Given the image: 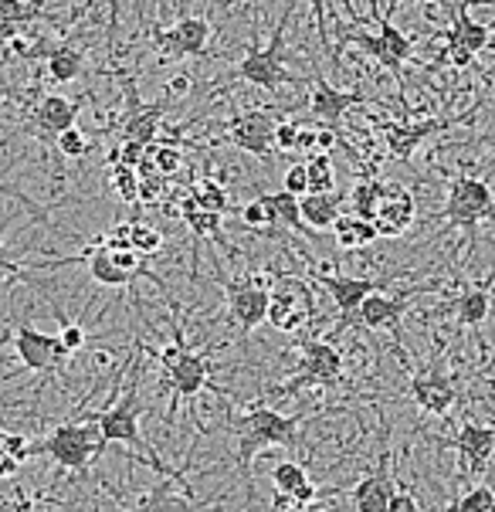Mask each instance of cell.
<instances>
[{
	"mask_svg": "<svg viewBox=\"0 0 495 512\" xmlns=\"http://www.w3.org/2000/svg\"><path fill=\"white\" fill-rule=\"evenodd\" d=\"M411 397L424 414H448L458 401V390L451 384L445 360H434L411 377Z\"/></svg>",
	"mask_w": 495,
	"mask_h": 512,
	"instance_id": "obj_12",
	"label": "cell"
},
{
	"mask_svg": "<svg viewBox=\"0 0 495 512\" xmlns=\"http://www.w3.org/2000/svg\"><path fill=\"white\" fill-rule=\"evenodd\" d=\"M156 360L163 363V370H167V380H170V387H173V404H170V418H173L180 401H194V397L207 387V370H211V367H207L204 353L190 350L180 329H173V346H167V350L156 353Z\"/></svg>",
	"mask_w": 495,
	"mask_h": 512,
	"instance_id": "obj_4",
	"label": "cell"
},
{
	"mask_svg": "<svg viewBox=\"0 0 495 512\" xmlns=\"http://www.w3.org/2000/svg\"><path fill=\"white\" fill-rule=\"evenodd\" d=\"M109 180H112V187H116L119 201H126V204L140 201V170H136V167L119 163V160L109 163Z\"/></svg>",
	"mask_w": 495,
	"mask_h": 512,
	"instance_id": "obj_34",
	"label": "cell"
},
{
	"mask_svg": "<svg viewBox=\"0 0 495 512\" xmlns=\"http://www.w3.org/2000/svg\"><path fill=\"white\" fill-rule=\"evenodd\" d=\"M363 99H367L363 92H356V89L340 92V89H333V85L319 78V82H316V92L309 95V112L319 119V123H326L329 129H340L343 116H346V109L360 106Z\"/></svg>",
	"mask_w": 495,
	"mask_h": 512,
	"instance_id": "obj_20",
	"label": "cell"
},
{
	"mask_svg": "<svg viewBox=\"0 0 495 512\" xmlns=\"http://www.w3.org/2000/svg\"><path fill=\"white\" fill-rule=\"evenodd\" d=\"M133 251H140L143 258H153L163 251V231H156L153 224H140L133 221V238H129Z\"/></svg>",
	"mask_w": 495,
	"mask_h": 512,
	"instance_id": "obj_36",
	"label": "cell"
},
{
	"mask_svg": "<svg viewBox=\"0 0 495 512\" xmlns=\"http://www.w3.org/2000/svg\"><path fill=\"white\" fill-rule=\"evenodd\" d=\"M492 45V31L465 14V7H451V28L445 31V51L438 62H451L455 68H468L475 55Z\"/></svg>",
	"mask_w": 495,
	"mask_h": 512,
	"instance_id": "obj_7",
	"label": "cell"
},
{
	"mask_svg": "<svg viewBox=\"0 0 495 512\" xmlns=\"http://www.w3.org/2000/svg\"><path fill=\"white\" fill-rule=\"evenodd\" d=\"M309 312H312V302L302 289H275L272 299H268L265 323H272L279 333H299V329L306 326Z\"/></svg>",
	"mask_w": 495,
	"mask_h": 512,
	"instance_id": "obj_17",
	"label": "cell"
},
{
	"mask_svg": "<svg viewBox=\"0 0 495 512\" xmlns=\"http://www.w3.org/2000/svg\"><path fill=\"white\" fill-rule=\"evenodd\" d=\"M14 350H17V357H21L24 370H38V373H45V377L55 373L68 357H72L58 336L38 333V329L28 323L14 326Z\"/></svg>",
	"mask_w": 495,
	"mask_h": 512,
	"instance_id": "obj_10",
	"label": "cell"
},
{
	"mask_svg": "<svg viewBox=\"0 0 495 512\" xmlns=\"http://www.w3.org/2000/svg\"><path fill=\"white\" fill-rule=\"evenodd\" d=\"M228 302L234 312V323L241 329H255L268 319V299H272V279L268 275H245V279H228Z\"/></svg>",
	"mask_w": 495,
	"mask_h": 512,
	"instance_id": "obj_8",
	"label": "cell"
},
{
	"mask_svg": "<svg viewBox=\"0 0 495 512\" xmlns=\"http://www.w3.org/2000/svg\"><path fill=\"white\" fill-rule=\"evenodd\" d=\"M0 445L11 451V455H14L21 465L34 455V441H31V438H24V435H14V431H4V435H0Z\"/></svg>",
	"mask_w": 495,
	"mask_h": 512,
	"instance_id": "obj_42",
	"label": "cell"
},
{
	"mask_svg": "<svg viewBox=\"0 0 495 512\" xmlns=\"http://www.w3.org/2000/svg\"><path fill=\"white\" fill-rule=\"evenodd\" d=\"M109 17H112V31L119 28V0H109Z\"/></svg>",
	"mask_w": 495,
	"mask_h": 512,
	"instance_id": "obj_55",
	"label": "cell"
},
{
	"mask_svg": "<svg viewBox=\"0 0 495 512\" xmlns=\"http://www.w3.org/2000/svg\"><path fill=\"white\" fill-rule=\"evenodd\" d=\"M136 394H140V370L129 363V380L123 387V397H119L112 407H106V411L95 414V421H99V428H102V438H106L109 445H112V441H119V445H129V448L143 451L146 465H153L160 475H170L167 468L156 462V455L146 451V441L140 435V418H136Z\"/></svg>",
	"mask_w": 495,
	"mask_h": 512,
	"instance_id": "obj_3",
	"label": "cell"
},
{
	"mask_svg": "<svg viewBox=\"0 0 495 512\" xmlns=\"http://www.w3.org/2000/svg\"><path fill=\"white\" fill-rule=\"evenodd\" d=\"M306 479H309L306 468L295 465V462H279L272 468V485H275V492H282V496H292Z\"/></svg>",
	"mask_w": 495,
	"mask_h": 512,
	"instance_id": "obj_37",
	"label": "cell"
},
{
	"mask_svg": "<svg viewBox=\"0 0 495 512\" xmlns=\"http://www.w3.org/2000/svg\"><path fill=\"white\" fill-rule=\"evenodd\" d=\"M275 116L265 109H248L241 116L231 119L228 129V143H234L238 150H245L251 156H258L262 163H272L275 153Z\"/></svg>",
	"mask_w": 495,
	"mask_h": 512,
	"instance_id": "obj_11",
	"label": "cell"
},
{
	"mask_svg": "<svg viewBox=\"0 0 495 512\" xmlns=\"http://www.w3.org/2000/svg\"><path fill=\"white\" fill-rule=\"evenodd\" d=\"M85 72V55L75 45H58L48 51V75L55 82H75Z\"/></svg>",
	"mask_w": 495,
	"mask_h": 512,
	"instance_id": "obj_29",
	"label": "cell"
},
{
	"mask_svg": "<svg viewBox=\"0 0 495 512\" xmlns=\"http://www.w3.org/2000/svg\"><path fill=\"white\" fill-rule=\"evenodd\" d=\"M156 45H160L163 58H197L204 55L207 48V38H211V24H207V17H180L177 24H173L170 31H153Z\"/></svg>",
	"mask_w": 495,
	"mask_h": 512,
	"instance_id": "obj_13",
	"label": "cell"
},
{
	"mask_svg": "<svg viewBox=\"0 0 495 512\" xmlns=\"http://www.w3.org/2000/svg\"><path fill=\"white\" fill-rule=\"evenodd\" d=\"M312 7V17H316V38L323 51H329V31H326V0H306Z\"/></svg>",
	"mask_w": 495,
	"mask_h": 512,
	"instance_id": "obj_46",
	"label": "cell"
},
{
	"mask_svg": "<svg viewBox=\"0 0 495 512\" xmlns=\"http://www.w3.org/2000/svg\"><path fill=\"white\" fill-rule=\"evenodd\" d=\"M448 512H495V492L489 485H475Z\"/></svg>",
	"mask_w": 495,
	"mask_h": 512,
	"instance_id": "obj_38",
	"label": "cell"
},
{
	"mask_svg": "<svg viewBox=\"0 0 495 512\" xmlns=\"http://www.w3.org/2000/svg\"><path fill=\"white\" fill-rule=\"evenodd\" d=\"M397 275H384V279H353V275H326L323 279V289L333 295L336 309H340V329L350 326V316L356 312L363 299L370 292H377L380 285H390Z\"/></svg>",
	"mask_w": 495,
	"mask_h": 512,
	"instance_id": "obj_16",
	"label": "cell"
},
{
	"mask_svg": "<svg viewBox=\"0 0 495 512\" xmlns=\"http://www.w3.org/2000/svg\"><path fill=\"white\" fill-rule=\"evenodd\" d=\"M407 4H418V0H407Z\"/></svg>",
	"mask_w": 495,
	"mask_h": 512,
	"instance_id": "obj_56",
	"label": "cell"
},
{
	"mask_svg": "<svg viewBox=\"0 0 495 512\" xmlns=\"http://www.w3.org/2000/svg\"><path fill=\"white\" fill-rule=\"evenodd\" d=\"M17 472H21V462H17L11 451L0 445V479H14Z\"/></svg>",
	"mask_w": 495,
	"mask_h": 512,
	"instance_id": "obj_50",
	"label": "cell"
},
{
	"mask_svg": "<svg viewBox=\"0 0 495 512\" xmlns=\"http://www.w3.org/2000/svg\"><path fill=\"white\" fill-rule=\"evenodd\" d=\"M187 85H190V78H187V75H177V78L170 82V92H173V95H180V92H187Z\"/></svg>",
	"mask_w": 495,
	"mask_h": 512,
	"instance_id": "obj_54",
	"label": "cell"
},
{
	"mask_svg": "<svg viewBox=\"0 0 495 512\" xmlns=\"http://www.w3.org/2000/svg\"><path fill=\"white\" fill-rule=\"evenodd\" d=\"M495 221V194L485 180L475 177H455L448 187V204H445V228H479L482 221Z\"/></svg>",
	"mask_w": 495,
	"mask_h": 512,
	"instance_id": "obj_5",
	"label": "cell"
},
{
	"mask_svg": "<svg viewBox=\"0 0 495 512\" xmlns=\"http://www.w3.org/2000/svg\"><path fill=\"white\" fill-rule=\"evenodd\" d=\"M78 109H82V102H72V99H65V95H45L38 112H34V123H38L41 140L55 146V136L65 133L68 126H75Z\"/></svg>",
	"mask_w": 495,
	"mask_h": 512,
	"instance_id": "obj_21",
	"label": "cell"
},
{
	"mask_svg": "<svg viewBox=\"0 0 495 512\" xmlns=\"http://www.w3.org/2000/svg\"><path fill=\"white\" fill-rule=\"evenodd\" d=\"M458 323L468 329H479L485 323V316L492 312V299L485 285H475V289H465L462 299H458Z\"/></svg>",
	"mask_w": 495,
	"mask_h": 512,
	"instance_id": "obj_30",
	"label": "cell"
},
{
	"mask_svg": "<svg viewBox=\"0 0 495 512\" xmlns=\"http://www.w3.org/2000/svg\"><path fill=\"white\" fill-rule=\"evenodd\" d=\"M299 211H302V221L309 228H333L336 218H340V197L329 190V194H302L299 197Z\"/></svg>",
	"mask_w": 495,
	"mask_h": 512,
	"instance_id": "obj_27",
	"label": "cell"
},
{
	"mask_svg": "<svg viewBox=\"0 0 495 512\" xmlns=\"http://www.w3.org/2000/svg\"><path fill=\"white\" fill-rule=\"evenodd\" d=\"M292 7L295 0L289 4V11L282 14L279 28H275L272 41H268L265 48H251L245 58H241V65L234 68V78H245V82L258 85V89L265 92H279L285 85V28H289V17H292Z\"/></svg>",
	"mask_w": 495,
	"mask_h": 512,
	"instance_id": "obj_6",
	"label": "cell"
},
{
	"mask_svg": "<svg viewBox=\"0 0 495 512\" xmlns=\"http://www.w3.org/2000/svg\"><path fill=\"white\" fill-rule=\"evenodd\" d=\"M302 370H306V380H316V384H336V380L343 377V353L336 350L333 343L309 340L302 346Z\"/></svg>",
	"mask_w": 495,
	"mask_h": 512,
	"instance_id": "obj_22",
	"label": "cell"
},
{
	"mask_svg": "<svg viewBox=\"0 0 495 512\" xmlns=\"http://www.w3.org/2000/svg\"><path fill=\"white\" fill-rule=\"evenodd\" d=\"M282 187L289 190V194H295V197L309 194V173H306V163H295V167L285 170Z\"/></svg>",
	"mask_w": 495,
	"mask_h": 512,
	"instance_id": "obj_43",
	"label": "cell"
},
{
	"mask_svg": "<svg viewBox=\"0 0 495 512\" xmlns=\"http://www.w3.org/2000/svg\"><path fill=\"white\" fill-rule=\"evenodd\" d=\"M346 38L356 41V45L367 51V55L377 58V62L384 65L390 75H397V82H404V65H407V58L414 55V41L407 38L401 28H394L387 17H380V34H377V38H370V34H363V31L346 34Z\"/></svg>",
	"mask_w": 495,
	"mask_h": 512,
	"instance_id": "obj_9",
	"label": "cell"
},
{
	"mask_svg": "<svg viewBox=\"0 0 495 512\" xmlns=\"http://www.w3.org/2000/svg\"><path fill=\"white\" fill-rule=\"evenodd\" d=\"M146 153H150V160H153V167L163 173V177H173V173L180 170V150H173V146H146Z\"/></svg>",
	"mask_w": 495,
	"mask_h": 512,
	"instance_id": "obj_41",
	"label": "cell"
},
{
	"mask_svg": "<svg viewBox=\"0 0 495 512\" xmlns=\"http://www.w3.org/2000/svg\"><path fill=\"white\" fill-rule=\"evenodd\" d=\"M407 312V295H387V292H370L367 299L356 306L350 316V326L363 329H387V333H401V319Z\"/></svg>",
	"mask_w": 495,
	"mask_h": 512,
	"instance_id": "obj_14",
	"label": "cell"
},
{
	"mask_svg": "<svg viewBox=\"0 0 495 512\" xmlns=\"http://www.w3.org/2000/svg\"><path fill=\"white\" fill-rule=\"evenodd\" d=\"M126 95H129V112H126V126H123L126 140H136V143L150 146L156 129H160V109L163 106H140V102H136L133 78H126Z\"/></svg>",
	"mask_w": 495,
	"mask_h": 512,
	"instance_id": "obj_24",
	"label": "cell"
},
{
	"mask_svg": "<svg viewBox=\"0 0 495 512\" xmlns=\"http://www.w3.org/2000/svg\"><path fill=\"white\" fill-rule=\"evenodd\" d=\"M306 173H309V194H329L336 187V170L329 153H309L306 160Z\"/></svg>",
	"mask_w": 495,
	"mask_h": 512,
	"instance_id": "obj_32",
	"label": "cell"
},
{
	"mask_svg": "<svg viewBox=\"0 0 495 512\" xmlns=\"http://www.w3.org/2000/svg\"><path fill=\"white\" fill-rule=\"evenodd\" d=\"M190 506H194V492L180 479H163L156 489L146 492L136 512H190Z\"/></svg>",
	"mask_w": 495,
	"mask_h": 512,
	"instance_id": "obj_25",
	"label": "cell"
},
{
	"mask_svg": "<svg viewBox=\"0 0 495 512\" xmlns=\"http://www.w3.org/2000/svg\"><path fill=\"white\" fill-rule=\"evenodd\" d=\"M241 221L251 224V228H265L268 218H265V207H262V201H255V204L241 207Z\"/></svg>",
	"mask_w": 495,
	"mask_h": 512,
	"instance_id": "obj_48",
	"label": "cell"
},
{
	"mask_svg": "<svg viewBox=\"0 0 495 512\" xmlns=\"http://www.w3.org/2000/svg\"><path fill=\"white\" fill-rule=\"evenodd\" d=\"M0 194H4V197H14V201H17V204H24V207H31V214H34V218H41V221H45V214H41L38 207H34V201H31L28 194H24V190H17L14 184H4V180H0Z\"/></svg>",
	"mask_w": 495,
	"mask_h": 512,
	"instance_id": "obj_47",
	"label": "cell"
},
{
	"mask_svg": "<svg viewBox=\"0 0 495 512\" xmlns=\"http://www.w3.org/2000/svg\"><path fill=\"white\" fill-rule=\"evenodd\" d=\"M285 499H292L295 506H312V502H316V485L306 479V482L299 485V489L292 492V496H285Z\"/></svg>",
	"mask_w": 495,
	"mask_h": 512,
	"instance_id": "obj_51",
	"label": "cell"
},
{
	"mask_svg": "<svg viewBox=\"0 0 495 512\" xmlns=\"http://www.w3.org/2000/svg\"><path fill=\"white\" fill-rule=\"evenodd\" d=\"M353 214L356 218H367L373 221V214H377V207H380V197H384V180H360V184L353 187Z\"/></svg>",
	"mask_w": 495,
	"mask_h": 512,
	"instance_id": "obj_33",
	"label": "cell"
},
{
	"mask_svg": "<svg viewBox=\"0 0 495 512\" xmlns=\"http://www.w3.org/2000/svg\"><path fill=\"white\" fill-rule=\"evenodd\" d=\"M58 340H62V346L68 353H78L85 343H89V333H85V326H78V323H65L62 329H58Z\"/></svg>",
	"mask_w": 495,
	"mask_h": 512,
	"instance_id": "obj_44",
	"label": "cell"
},
{
	"mask_svg": "<svg viewBox=\"0 0 495 512\" xmlns=\"http://www.w3.org/2000/svg\"><path fill=\"white\" fill-rule=\"evenodd\" d=\"M55 150L62 156H68V160H78V156H85L92 150V140L78 126H68L65 133L55 136Z\"/></svg>",
	"mask_w": 495,
	"mask_h": 512,
	"instance_id": "obj_39",
	"label": "cell"
},
{
	"mask_svg": "<svg viewBox=\"0 0 495 512\" xmlns=\"http://www.w3.org/2000/svg\"><path fill=\"white\" fill-rule=\"evenodd\" d=\"M295 140H299V126H295V123H279V126H275V150H279V153L295 150Z\"/></svg>",
	"mask_w": 495,
	"mask_h": 512,
	"instance_id": "obj_45",
	"label": "cell"
},
{
	"mask_svg": "<svg viewBox=\"0 0 495 512\" xmlns=\"http://www.w3.org/2000/svg\"><path fill=\"white\" fill-rule=\"evenodd\" d=\"M333 146H336V129H323V133H319V150L329 153Z\"/></svg>",
	"mask_w": 495,
	"mask_h": 512,
	"instance_id": "obj_53",
	"label": "cell"
},
{
	"mask_svg": "<svg viewBox=\"0 0 495 512\" xmlns=\"http://www.w3.org/2000/svg\"><path fill=\"white\" fill-rule=\"evenodd\" d=\"M299 421L302 418H285V414L272 411L265 404L248 407L245 424H241V438H238V462L241 468L251 465V458L258 455L268 445L279 448H295V438H299Z\"/></svg>",
	"mask_w": 495,
	"mask_h": 512,
	"instance_id": "obj_2",
	"label": "cell"
},
{
	"mask_svg": "<svg viewBox=\"0 0 495 512\" xmlns=\"http://www.w3.org/2000/svg\"><path fill=\"white\" fill-rule=\"evenodd\" d=\"M109 441L102 438V428L95 421V414L85 424L65 421L45 441H34V455H48L55 465L68 468V472H85L92 465L95 455L106 451Z\"/></svg>",
	"mask_w": 495,
	"mask_h": 512,
	"instance_id": "obj_1",
	"label": "cell"
},
{
	"mask_svg": "<svg viewBox=\"0 0 495 512\" xmlns=\"http://www.w3.org/2000/svg\"><path fill=\"white\" fill-rule=\"evenodd\" d=\"M451 123H458V119H421V123H387L384 126V140H387V150L390 156H397V160H411L414 153H418V146L428 140L431 133H438V129H445Z\"/></svg>",
	"mask_w": 495,
	"mask_h": 512,
	"instance_id": "obj_19",
	"label": "cell"
},
{
	"mask_svg": "<svg viewBox=\"0 0 495 512\" xmlns=\"http://www.w3.org/2000/svg\"><path fill=\"white\" fill-rule=\"evenodd\" d=\"M373 224H377L380 238H397L414 224V197L411 190L401 184H384V197H380V207L373 214Z\"/></svg>",
	"mask_w": 495,
	"mask_h": 512,
	"instance_id": "obj_15",
	"label": "cell"
},
{
	"mask_svg": "<svg viewBox=\"0 0 495 512\" xmlns=\"http://www.w3.org/2000/svg\"><path fill=\"white\" fill-rule=\"evenodd\" d=\"M295 150H319V133L316 129H302L299 126V140H295Z\"/></svg>",
	"mask_w": 495,
	"mask_h": 512,
	"instance_id": "obj_52",
	"label": "cell"
},
{
	"mask_svg": "<svg viewBox=\"0 0 495 512\" xmlns=\"http://www.w3.org/2000/svg\"><path fill=\"white\" fill-rule=\"evenodd\" d=\"M194 201L197 207H204V211H214V214H228L231 211V197H228V190H224L217 180L211 177H204V180H197V187H194Z\"/></svg>",
	"mask_w": 495,
	"mask_h": 512,
	"instance_id": "obj_35",
	"label": "cell"
},
{
	"mask_svg": "<svg viewBox=\"0 0 495 512\" xmlns=\"http://www.w3.org/2000/svg\"><path fill=\"white\" fill-rule=\"evenodd\" d=\"M265 207V218L268 224H285V228H292V231H302V211H299V197L289 194V190H275V194H262L258 197Z\"/></svg>",
	"mask_w": 495,
	"mask_h": 512,
	"instance_id": "obj_28",
	"label": "cell"
},
{
	"mask_svg": "<svg viewBox=\"0 0 495 512\" xmlns=\"http://www.w3.org/2000/svg\"><path fill=\"white\" fill-rule=\"evenodd\" d=\"M394 492H397L394 468H390V455H384L377 465V472H370L367 479L353 489V506H356V512H387Z\"/></svg>",
	"mask_w": 495,
	"mask_h": 512,
	"instance_id": "obj_18",
	"label": "cell"
},
{
	"mask_svg": "<svg viewBox=\"0 0 495 512\" xmlns=\"http://www.w3.org/2000/svg\"><path fill=\"white\" fill-rule=\"evenodd\" d=\"M180 214H184L187 228L194 231L197 238H217V231H221V218H224V214H214V211H204V207H197L194 194H190L187 201H184Z\"/></svg>",
	"mask_w": 495,
	"mask_h": 512,
	"instance_id": "obj_31",
	"label": "cell"
},
{
	"mask_svg": "<svg viewBox=\"0 0 495 512\" xmlns=\"http://www.w3.org/2000/svg\"><path fill=\"white\" fill-rule=\"evenodd\" d=\"M455 448L468 458L472 475H482V468L489 465L492 455H495V428H485V424L468 421V424H462V431H458Z\"/></svg>",
	"mask_w": 495,
	"mask_h": 512,
	"instance_id": "obj_23",
	"label": "cell"
},
{
	"mask_svg": "<svg viewBox=\"0 0 495 512\" xmlns=\"http://www.w3.org/2000/svg\"><path fill=\"white\" fill-rule=\"evenodd\" d=\"M34 17H41L38 7L21 4V0H0V24H14V28H24Z\"/></svg>",
	"mask_w": 495,
	"mask_h": 512,
	"instance_id": "obj_40",
	"label": "cell"
},
{
	"mask_svg": "<svg viewBox=\"0 0 495 512\" xmlns=\"http://www.w3.org/2000/svg\"><path fill=\"white\" fill-rule=\"evenodd\" d=\"M329 231H333L336 245H340L343 251H360V248H367L380 238L377 224L367 221V218H356V214H340Z\"/></svg>",
	"mask_w": 495,
	"mask_h": 512,
	"instance_id": "obj_26",
	"label": "cell"
},
{
	"mask_svg": "<svg viewBox=\"0 0 495 512\" xmlns=\"http://www.w3.org/2000/svg\"><path fill=\"white\" fill-rule=\"evenodd\" d=\"M21 275H24V268L17 265L4 248H0V282H4V279H21Z\"/></svg>",
	"mask_w": 495,
	"mask_h": 512,
	"instance_id": "obj_49",
	"label": "cell"
}]
</instances>
